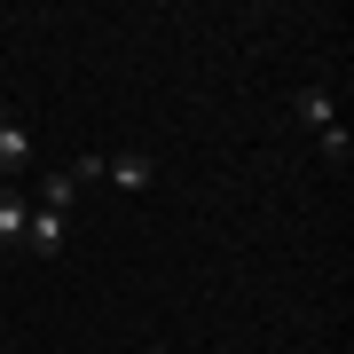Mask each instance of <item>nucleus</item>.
<instances>
[{
	"label": "nucleus",
	"instance_id": "obj_1",
	"mask_svg": "<svg viewBox=\"0 0 354 354\" xmlns=\"http://www.w3.org/2000/svg\"><path fill=\"white\" fill-rule=\"evenodd\" d=\"M32 127H24V118H16V111H0V181H8V189H16V181H24L32 174Z\"/></svg>",
	"mask_w": 354,
	"mask_h": 354
},
{
	"label": "nucleus",
	"instance_id": "obj_2",
	"mask_svg": "<svg viewBox=\"0 0 354 354\" xmlns=\"http://www.w3.org/2000/svg\"><path fill=\"white\" fill-rule=\"evenodd\" d=\"M64 236H71V213L32 205V221H24V252H32V260H55V252H64Z\"/></svg>",
	"mask_w": 354,
	"mask_h": 354
},
{
	"label": "nucleus",
	"instance_id": "obj_3",
	"mask_svg": "<svg viewBox=\"0 0 354 354\" xmlns=\"http://www.w3.org/2000/svg\"><path fill=\"white\" fill-rule=\"evenodd\" d=\"M24 221H32V205H24V189H8V181H0V244H24Z\"/></svg>",
	"mask_w": 354,
	"mask_h": 354
},
{
	"label": "nucleus",
	"instance_id": "obj_4",
	"mask_svg": "<svg viewBox=\"0 0 354 354\" xmlns=\"http://www.w3.org/2000/svg\"><path fill=\"white\" fill-rule=\"evenodd\" d=\"M102 174H111L118 189H150V181H158V165L142 158V150H127V158H111V165H102Z\"/></svg>",
	"mask_w": 354,
	"mask_h": 354
},
{
	"label": "nucleus",
	"instance_id": "obj_5",
	"mask_svg": "<svg viewBox=\"0 0 354 354\" xmlns=\"http://www.w3.org/2000/svg\"><path fill=\"white\" fill-rule=\"evenodd\" d=\"M299 118H307V127H339V102H330V87H299Z\"/></svg>",
	"mask_w": 354,
	"mask_h": 354
},
{
	"label": "nucleus",
	"instance_id": "obj_6",
	"mask_svg": "<svg viewBox=\"0 0 354 354\" xmlns=\"http://www.w3.org/2000/svg\"><path fill=\"white\" fill-rule=\"evenodd\" d=\"M71 197H79V181H71V165H55V174L39 181V205H48V213H71Z\"/></svg>",
	"mask_w": 354,
	"mask_h": 354
},
{
	"label": "nucleus",
	"instance_id": "obj_7",
	"mask_svg": "<svg viewBox=\"0 0 354 354\" xmlns=\"http://www.w3.org/2000/svg\"><path fill=\"white\" fill-rule=\"evenodd\" d=\"M315 150H323V165H346V158H354V134H346V127H323Z\"/></svg>",
	"mask_w": 354,
	"mask_h": 354
},
{
	"label": "nucleus",
	"instance_id": "obj_8",
	"mask_svg": "<svg viewBox=\"0 0 354 354\" xmlns=\"http://www.w3.org/2000/svg\"><path fill=\"white\" fill-rule=\"evenodd\" d=\"M102 165H111L102 150H87V158H71V181H79V189H87V181H102Z\"/></svg>",
	"mask_w": 354,
	"mask_h": 354
},
{
	"label": "nucleus",
	"instance_id": "obj_9",
	"mask_svg": "<svg viewBox=\"0 0 354 354\" xmlns=\"http://www.w3.org/2000/svg\"><path fill=\"white\" fill-rule=\"evenodd\" d=\"M150 354H165V346H150Z\"/></svg>",
	"mask_w": 354,
	"mask_h": 354
},
{
	"label": "nucleus",
	"instance_id": "obj_10",
	"mask_svg": "<svg viewBox=\"0 0 354 354\" xmlns=\"http://www.w3.org/2000/svg\"><path fill=\"white\" fill-rule=\"evenodd\" d=\"M0 354H8V346H0Z\"/></svg>",
	"mask_w": 354,
	"mask_h": 354
}]
</instances>
